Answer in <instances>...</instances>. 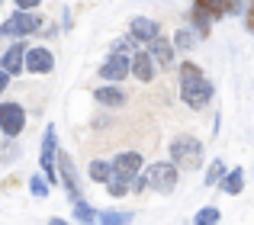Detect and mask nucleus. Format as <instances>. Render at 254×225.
Masks as SVG:
<instances>
[{
  "mask_svg": "<svg viewBox=\"0 0 254 225\" xmlns=\"http://www.w3.org/2000/svg\"><path fill=\"white\" fill-rule=\"evenodd\" d=\"M212 94H216V90H212L209 77H206L196 64H193V61H184V64H180V97H184L187 107H190V110L209 107Z\"/></svg>",
  "mask_w": 254,
  "mask_h": 225,
  "instance_id": "obj_1",
  "label": "nucleus"
},
{
  "mask_svg": "<svg viewBox=\"0 0 254 225\" xmlns=\"http://www.w3.org/2000/svg\"><path fill=\"white\" fill-rule=\"evenodd\" d=\"M203 158H206V148H203V142H199V138L177 135L171 142V164H174V168L196 170V168H203Z\"/></svg>",
  "mask_w": 254,
  "mask_h": 225,
  "instance_id": "obj_2",
  "label": "nucleus"
},
{
  "mask_svg": "<svg viewBox=\"0 0 254 225\" xmlns=\"http://www.w3.org/2000/svg\"><path fill=\"white\" fill-rule=\"evenodd\" d=\"M39 168H42V177L49 180V187H58V183H62V177H58V135H55V125H45Z\"/></svg>",
  "mask_w": 254,
  "mask_h": 225,
  "instance_id": "obj_3",
  "label": "nucleus"
},
{
  "mask_svg": "<svg viewBox=\"0 0 254 225\" xmlns=\"http://www.w3.org/2000/svg\"><path fill=\"white\" fill-rule=\"evenodd\" d=\"M145 187L155 190V193H174V187H177V168H174L171 161H155L148 164V170H145Z\"/></svg>",
  "mask_w": 254,
  "mask_h": 225,
  "instance_id": "obj_4",
  "label": "nucleus"
},
{
  "mask_svg": "<svg viewBox=\"0 0 254 225\" xmlns=\"http://www.w3.org/2000/svg\"><path fill=\"white\" fill-rule=\"evenodd\" d=\"M39 26H42L39 13H23V10H16L13 16H6L3 23H0V39H16V42H23V36H32Z\"/></svg>",
  "mask_w": 254,
  "mask_h": 225,
  "instance_id": "obj_5",
  "label": "nucleus"
},
{
  "mask_svg": "<svg viewBox=\"0 0 254 225\" xmlns=\"http://www.w3.org/2000/svg\"><path fill=\"white\" fill-rule=\"evenodd\" d=\"M142 155L138 151H119L113 158V180H123V183H135L142 177Z\"/></svg>",
  "mask_w": 254,
  "mask_h": 225,
  "instance_id": "obj_6",
  "label": "nucleus"
},
{
  "mask_svg": "<svg viewBox=\"0 0 254 225\" xmlns=\"http://www.w3.org/2000/svg\"><path fill=\"white\" fill-rule=\"evenodd\" d=\"M26 129V110L19 107V103H0V132L10 138H16L19 132Z\"/></svg>",
  "mask_w": 254,
  "mask_h": 225,
  "instance_id": "obj_7",
  "label": "nucleus"
},
{
  "mask_svg": "<svg viewBox=\"0 0 254 225\" xmlns=\"http://www.w3.org/2000/svg\"><path fill=\"white\" fill-rule=\"evenodd\" d=\"M58 177H62L64 190H68L71 203H81V183H77V168L71 161L68 151H58Z\"/></svg>",
  "mask_w": 254,
  "mask_h": 225,
  "instance_id": "obj_8",
  "label": "nucleus"
},
{
  "mask_svg": "<svg viewBox=\"0 0 254 225\" xmlns=\"http://www.w3.org/2000/svg\"><path fill=\"white\" fill-rule=\"evenodd\" d=\"M132 74V58H123V55H106V61L100 64V77L106 84H119Z\"/></svg>",
  "mask_w": 254,
  "mask_h": 225,
  "instance_id": "obj_9",
  "label": "nucleus"
},
{
  "mask_svg": "<svg viewBox=\"0 0 254 225\" xmlns=\"http://www.w3.org/2000/svg\"><path fill=\"white\" fill-rule=\"evenodd\" d=\"M193 6L196 10H203L206 16H212V19H219V16H229V13H245V0H193Z\"/></svg>",
  "mask_w": 254,
  "mask_h": 225,
  "instance_id": "obj_10",
  "label": "nucleus"
},
{
  "mask_svg": "<svg viewBox=\"0 0 254 225\" xmlns=\"http://www.w3.org/2000/svg\"><path fill=\"white\" fill-rule=\"evenodd\" d=\"M26 45L23 42H13L10 49L3 52V58H0V71H6V74H19V71H26Z\"/></svg>",
  "mask_w": 254,
  "mask_h": 225,
  "instance_id": "obj_11",
  "label": "nucleus"
},
{
  "mask_svg": "<svg viewBox=\"0 0 254 225\" xmlns=\"http://www.w3.org/2000/svg\"><path fill=\"white\" fill-rule=\"evenodd\" d=\"M26 71L29 74H49V71H55V55L49 49H29L26 52Z\"/></svg>",
  "mask_w": 254,
  "mask_h": 225,
  "instance_id": "obj_12",
  "label": "nucleus"
},
{
  "mask_svg": "<svg viewBox=\"0 0 254 225\" xmlns=\"http://www.w3.org/2000/svg\"><path fill=\"white\" fill-rule=\"evenodd\" d=\"M129 36L135 39V42H155L158 36H161V26L155 23V19H148V16H135L129 23Z\"/></svg>",
  "mask_w": 254,
  "mask_h": 225,
  "instance_id": "obj_13",
  "label": "nucleus"
},
{
  "mask_svg": "<svg viewBox=\"0 0 254 225\" xmlns=\"http://www.w3.org/2000/svg\"><path fill=\"white\" fill-rule=\"evenodd\" d=\"M93 97H97L100 107H126V100H129V94H126L123 87H116V84H110V87H97Z\"/></svg>",
  "mask_w": 254,
  "mask_h": 225,
  "instance_id": "obj_14",
  "label": "nucleus"
},
{
  "mask_svg": "<svg viewBox=\"0 0 254 225\" xmlns=\"http://www.w3.org/2000/svg\"><path fill=\"white\" fill-rule=\"evenodd\" d=\"M148 55L155 58V64H161V68H171V64H174V42H168L164 36H158L155 42L148 45Z\"/></svg>",
  "mask_w": 254,
  "mask_h": 225,
  "instance_id": "obj_15",
  "label": "nucleus"
},
{
  "mask_svg": "<svg viewBox=\"0 0 254 225\" xmlns=\"http://www.w3.org/2000/svg\"><path fill=\"white\" fill-rule=\"evenodd\" d=\"M132 77H138L142 84H148L151 77H155V58H151L148 52H138V55L132 58Z\"/></svg>",
  "mask_w": 254,
  "mask_h": 225,
  "instance_id": "obj_16",
  "label": "nucleus"
},
{
  "mask_svg": "<svg viewBox=\"0 0 254 225\" xmlns=\"http://www.w3.org/2000/svg\"><path fill=\"white\" fill-rule=\"evenodd\" d=\"M87 174H90V180H97V183H110L113 180V161L93 158V161L87 164Z\"/></svg>",
  "mask_w": 254,
  "mask_h": 225,
  "instance_id": "obj_17",
  "label": "nucleus"
},
{
  "mask_svg": "<svg viewBox=\"0 0 254 225\" xmlns=\"http://www.w3.org/2000/svg\"><path fill=\"white\" fill-rule=\"evenodd\" d=\"M219 190H222V193H229V196H238L245 190V170L242 168L229 170V174L222 177V183H219Z\"/></svg>",
  "mask_w": 254,
  "mask_h": 225,
  "instance_id": "obj_18",
  "label": "nucleus"
},
{
  "mask_svg": "<svg viewBox=\"0 0 254 225\" xmlns=\"http://www.w3.org/2000/svg\"><path fill=\"white\" fill-rule=\"evenodd\" d=\"M190 29L196 32V39L209 36V29H212V16H206L203 10H196V6H193V10H190Z\"/></svg>",
  "mask_w": 254,
  "mask_h": 225,
  "instance_id": "obj_19",
  "label": "nucleus"
},
{
  "mask_svg": "<svg viewBox=\"0 0 254 225\" xmlns=\"http://www.w3.org/2000/svg\"><path fill=\"white\" fill-rule=\"evenodd\" d=\"M196 32L190 29V26H184V29H177L174 32V49H180V52H190V49H196Z\"/></svg>",
  "mask_w": 254,
  "mask_h": 225,
  "instance_id": "obj_20",
  "label": "nucleus"
},
{
  "mask_svg": "<svg viewBox=\"0 0 254 225\" xmlns=\"http://www.w3.org/2000/svg\"><path fill=\"white\" fill-rule=\"evenodd\" d=\"M135 39L132 36H126V39H116V42L110 45V55H123V58H135L138 55V49H135Z\"/></svg>",
  "mask_w": 254,
  "mask_h": 225,
  "instance_id": "obj_21",
  "label": "nucleus"
},
{
  "mask_svg": "<svg viewBox=\"0 0 254 225\" xmlns=\"http://www.w3.org/2000/svg\"><path fill=\"white\" fill-rule=\"evenodd\" d=\"M74 219L81 222V225H97V222H100V213L90 206V203L81 200V203H74Z\"/></svg>",
  "mask_w": 254,
  "mask_h": 225,
  "instance_id": "obj_22",
  "label": "nucleus"
},
{
  "mask_svg": "<svg viewBox=\"0 0 254 225\" xmlns=\"http://www.w3.org/2000/svg\"><path fill=\"white\" fill-rule=\"evenodd\" d=\"M135 216L126 213V209H113V213H100V222L97 225H132Z\"/></svg>",
  "mask_w": 254,
  "mask_h": 225,
  "instance_id": "obj_23",
  "label": "nucleus"
},
{
  "mask_svg": "<svg viewBox=\"0 0 254 225\" xmlns=\"http://www.w3.org/2000/svg\"><path fill=\"white\" fill-rule=\"evenodd\" d=\"M229 174V170H225V161H209V170H206V187H219V183H222V177Z\"/></svg>",
  "mask_w": 254,
  "mask_h": 225,
  "instance_id": "obj_24",
  "label": "nucleus"
},
{
  "mask_svg": "<svg viewBox=\"0 0 254 225\" xmlns=\"http://www.w3.org/2000/svg\"><path fill=\"white\" fill-rule=\"evenodd\" d=\"M219 219H222L219 206H203V209L196 213V219H193V225H216Z\"/></svg>",
  "mask_w": 254,
  "mask_h": 225,
  "instance_id": "obj_25",
  "label": "nucleus"
},
{
  "mask_svg": "<svg viewBox=\"0 0 254 225\" xmlns=\"http://www.w3.org/2000/svg\"><path fill=\"white\" fill-rule=\"evenodd\" d=\"M29 193L36 196V200H45V196H49V180H45L42 174H32L29 177Z\"/></svg>",
  "mask_w": 254,
  "mask_h": 225,
  "instance_id": "obj_26",
  "label": "nucleus"
},
{
  "mask_svg": "<svg viewBox=\"0 0 254 225\" xmlns=\"http://www.w3.org/2000/svg\"><path fill=\"white\" fill-rule=\"evenodd\" d=\"M106 190H110V196H116V200H119V196H126V193L132 190V183H123V180H110V183H106Z\"/></svg>",
  "mask_w": 254,
  "mask_h": 225,
  "instance_id": "obj_27",
  "label": "nucleus"
},
{
  "mask_svg": "<svg viewBox=\"0 0 254 225\" xmlns=\"http://www.w3.org/2000/svg\"><path fill=\"white\" fill-rule=\"evenodd\" d=\"M245 26H248V32H254V0H248V6H245Z\"/></svg>",
  "mask_w": 254,
  "mask_h": 225,
  "instance_id": "obj_28",
  "label": "nucleus"
},
{
  "mask_svg": "<svg viewBox=\"0 0 254 225\" xmlns=\"http://www.w3.org/2000/svg\"><path fill=\"white\" fill-rule=\"evenodd\" d=\"M39 3H42V0H16V6H19L23 13H32V10H36Z\"/></svg>",
  "mask_w": 254,
  "mask_h": 225,
  "instance_id": "obj_29",
  "label": "nucleus"
},
{
  "mask_svg": "<svg viewBox=\"0 0 254 225\" xmlns=\"http://www.w3.org/2000/svg\"><path fill=\"white\" fill-rule=\"evenodd\" d=\"M6 87H10V74H6V71H0V97H3Z\"/></svg>",
  "mask_w": 254,
  "mask_h": 225,
  "instance_id": "obj_30",
  "label": "nucleus"
},
{
  "mask_svg": "<svg viewBox=\"0 0 254 225\" xmlns=\"http://www.w3.org/2000/svg\"><path fill=\"white\" fill-rule=\"evenodd\" d=\"M49 225H71V222H64V219H49Z\"/></svg>",
  "mask_w": 254,
  "mask_h": 225,
  "instance_id": "obj_31",
  "label": "nucleus"
},
{
  "mask_svg": "<svg viewBox=\"0 0 254 225\" xmlns=\"http://www.w3.org/2000/svg\"><path fill=\"white\" fill-rule=\"evenodd\" d=\"M0 6H3V0H0Z\"/></svg>",
  "mask_w": 254,
  "mask_h": 225,
  "instance_id": "obj_32",
  "label": "nucleus"
}]
</instances>
